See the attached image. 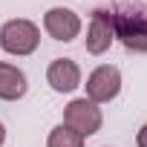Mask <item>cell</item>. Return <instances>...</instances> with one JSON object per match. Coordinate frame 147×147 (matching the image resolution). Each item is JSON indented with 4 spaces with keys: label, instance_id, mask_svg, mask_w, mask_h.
<instances>
[{
    "label": "cell",
    "instance_id": "cell-1",
    "mask_svg": "<svg viewBox=\"0 0 147 147\" xmlns=\"http://www.w3.org/2000/svg\"><path fill=\"white\" fill-rule=\"evenodd\" d=\"M40 43V32L32 20H23V18H15V20H6L3 29H0V46H3L9 55H32Z\"/></svg>",
    "mask_w": 147,
    "mask_h": 147
},
{
    "label": "cell",
    "instance_id": "cell-2",
    "mask_svg": "<svg viewBox=\"0 0 147 147\" xmlns=\"http://www.w3.org/2000/svg\"><path fill=\"white\" fill-rule=\"evenodd\" d=\"M101 121H104L101 107L92 104L90 98H75V101H69L66 110H63V124L72 127L75 133H81L84 138L92 136V133H98L101 130Z\"/></svg>",
    "mask_w": 147,
    "mask_h": 147
},
{
    "label": "cell",
    "instance_id": "cell-3",
    "mask_svg": "<svg viewBox=\"0 0 147 147\" xmlns=\"http://www.w3.org/2000/svg\"><path fill=\"white\" fill-rule=\"evenodd\" d=\"M115 38L130 52H147V15L141 12H118L113 15Z\"/></svg>",
    "mask_w": 147,
    "mask_h": 147
},
{
    "label": "cell",
    "instance_id": "cell-4",
    "mask_svg": "<svg viewBox=\"0 0 147 147\" xmlns=\"http://www.w3.org/2000/svg\"><path fill=\"white\" fill-rule=\"evenodd\" d=\"M121 92V72L110 63L92 69L87 75V98L92 104H107Z\"/></svg>",
    "mask_w": 147,
    "mask_h": 147
},
{
    "label": "cell",
    "instance_id": "cell-5",
    "mask_svg": "<svg viewBox=\"0 0 147 147\" xmlns=\"http://www.w3.org/2000/svg\"><path fill=\"white\" fill-rule=\"evenodd\" d=\"M43 29H46L49 38L69 43V40H75L81 35V18L66 6H55V9H49L43 15Z\"/></svg>",
    "mask_w": 147,
    "mask_h": 147
},
{
    "label": "cell",
    "instance_id": "cell-6",
    "mask_svg": "<svg viewBox=\"0 0 147 147\" xmlns=\"http://www.w3.org/2000/svg\"><path fill=\"white\" fill-rule=\"evenodd\" d=\"M115 40V23H113V12L98 9L92 12L90 29H87V52L90 55H104Z\"/></svg>",
    "mask_w": 147,
    "mask_h": 147
},
{
    "label": "cell",
    "instance_id": "cell-7",
    "mask_svg": "<svg viewBox=\"0 0 147 147\" xmlns=\"http://www.w3.org/2000/svg\"><path fill=\"white\" fill-rule=\"evenodd\" d=\"M46 84L55 92H72L81 87V69L72 58H55L46 69Z\"/></svg>",
    "mask_w": 147,
    "mask_h": 147
},
{
    "label": "cell",
    "instance_id": "cell-8",
    "mask_svg": "<svg viewBox=\"0 0 147 147\" xmlns=\"http://www.w3.org/2000/svg\"><path fill=\"white\" fill-rule=\"evenodd\" d=\"M26 90H29L26 72L6 63V61H0V101H18L26 95Z\"/></svg>",
    "mask_w": 147,
    "mask_h": 147
},
{
    "label": "cell",
    "instance_id": "cell-9",
    "mask_svg": "<svg viewBox=\"0 0 147 147\" xmlns=\"http://www.w3.org/2000/svg\"><path fill=\"white\" fill-rule=\"evenodd\" d=\"M46 147H84V136L75 133L72 127H66V124H58V127L49 133Z\"/></svg>",
    "mask_w": 147,
    "mask_h": 147
},
{
    "label": "cell",
    "instance_id": "cell-10",
    "mask_svg": "<svg viewBox=\"0 0 147 147\" xmlns=\"http://www.w3.org/2000/svg\"><path fill=\"white\" fill-rule=\"evenodd\" d=\"M136 141H138V147H147V124L138 130V136H136Z\"/></svg>",
    "mask_w": 147,
    "mask_h": 147
},
{
    "label": "cell",
    "instance_id": "cell-11",
    "mask_svg": "<svg viewBox=\"0 0 147 147\" xmlns=\"http://www.w3.org/2000/svg\"><path fill=\"white\" fill-rule=\"evenodd\" d=\"M3 141H6V127L0 124V147H3Z\"/></svg>",
    "mask_w": 147,
    "mask_h": 147
}]
</instances>
